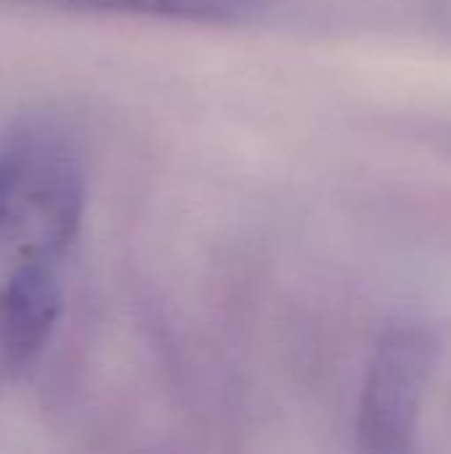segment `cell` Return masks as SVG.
<instances>
[{"mask_svg": "<svg viewBox=\"0 0 451 454\" xmlns=\"http://www.w3.org/2000/svg\"><path fill=\"white\" fill-rule=\"evenodd\" d=\"M0 258H5V226H3V197H0Z\"/></svg>", "mask_w": 451, "mask_h": 454, "instance_id": "5", "label": "cell"}, {"mask_svg": "<svg viewBox=\"0 0 451 454\" xmlns=\"http://www.w3.org/2000/svg\"><path fill=\"white\" fill-rule=\"evenodd\" d=\"M3 5L56 13H98V16H146L205 24L245 21L253 11V0H0Z\"/></svg>", "mask_w": 451, "mask_h": 454, "instance_id": "4", "label": "cell"}, {"mask_svg": "<svg viewBox=\"0 0 451 454\" xmlns=\"http://www.w3.org/2000/svg\"><path fill=\"white\" fill-rule=\"evenodd\" d=\"M5 258L64 261L85 218V173L72 144L27 125L0 141Z\"/></svg>", "mask_w": 451, "mask_h": 454, "instance_id": "1", "label": "cell"}, {"mask_svg": "<svg viewBox=\"0 0 451 454\" xmlns=\"http://www.w3.org/2000/svg\"><path fill=\"white\" fill-rule=\"evenodd\" d=\"M439 338L431 327L401 322L383 333L359 404V444L367 452H407L439 364Z\"/></svg>", "mask_w": 451, "mask_h": 454, "instance_id": "2", "label": "cell"}, {"mask_svg": "<svg viewBox=\"0 0 451 454\" xmlns=\"http://www.w3.org/2000/svg\"><path fill=\"white\" fill-rule=\"evenodd\" d=\"M61 263L11 258L0 282V388L21 380L48 348L61 311Z\"/></svg>", "mask_w": 451, "mask_h": 454, "instance_id": "3", "label": "cell"}]
</instances>
